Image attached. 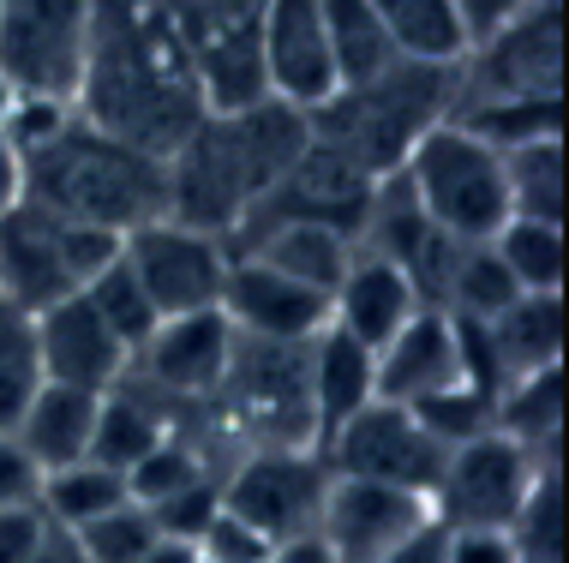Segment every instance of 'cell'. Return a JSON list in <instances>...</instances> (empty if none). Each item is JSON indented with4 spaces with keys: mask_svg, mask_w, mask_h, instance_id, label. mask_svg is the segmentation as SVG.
<instances>
[{
    "mask_svg": "<svg viewBox=\"0 0 569 563\" xmlns=\"http://www.w3.org/2000/svg\"><path fill=\"white\" fill-rule=\"evenodd\" d=\"M84 300H90V312H97L102 324H109L120 342H127V354H138V348H144V336L162 324L157 306H150V294L138 288V277L127 270V258H120V252L84 282Z\"/></svg>",
    "mask_w": 569,
    "mask_h": 563,
    "instance_id": "836d02e7",
    "label": "cell"
},
{
    "mask_svg": "<svg viewBox=\"0 0 569 563\" xmlns=\"http://www.w3.org/2000/svg\"><path fill=\"white\" fill-rule=\"evenodd\" d=\"M528 7V0H456V12H461V24H468V37L480 42V37H491L503 19H516V12Z\"/></svg>",
    "mask_w": 569,
    "mask_h": 563,
    "instance_id": "ab89813d",
    "label": "cell"
},
{
    "mask_svg": "<svg viewBox=\"0 0 569 563\" xmlns=\"http://www.w3.org/2000/svg\"><path fill=\"white\" fill-rule=\"evenodd\" d=\"M234 252L264 258L270 270H282V277L318 288V294L330 300V288L342 282V270L353 258V234H342V228H330V222H270V228H258L252 240H240Z\"/></svg>",
    "mask_w": 569,
    "mask_h": 563,
    "instance_id": "cb8c5ba5",
    "label": "cell"
},
{
    "mask_svg": "<svg viewBox=\"0 0 569 563\" xmlns=\"http://www.w3.org/2000/svg\"><path fill=\"white\" fill-rule=\"evenodd\" d=\"M162 12L192 60L210 114L264 102V60H258L264 0H162Z\"/></svg>",
    "mask_w": 569,
    "mask_h": 563,
    "instance_id": "ba28073f",
    "label": "cell"
},
{
    "mask_svg": "<svg viewBox=\"0 0 569 563\" xmlns=\"http://www.w3.org/2000/svg\"><path fill=\"white\" fill-rule=\"evenodd\" d=\"M318 12H325V37H330L342 90L372 84L390 67H402L396 49H390V37H383V19H378L372 0H318Z\"/></svg>",
    "mask_w": 569,
    "mask_h": 563,
    "instance_id": "83f0119b",
    "label": "cell"
},
{
    "mask_svg": "<svg viewBox=\"0 0 569 563\" xmlns=\"http://www.w3.org/2000/svg\"><path fill=\"white\" fill-rule=\"evenodd\" d=\"M24 204L49 210L60 222L97 228L127 240L132 228L168 217V169L162 157L97 132L84 114L54 127L37 150H24Z\"/></svg>",
    "mask_w": 569,
    "mask_h": 563,
    "instance_id": "3957f363",
    "label": "cell"
},
{
    "mask_svg": "<svg viewBox=\"0 0 569 563\" xmlns=\"http://www.w3.org/2000/svg\"><path fill=\"white\" fill-rule=\"evenodd\" d=\"M97 402L102 395L90 390H67V384H42L30 395V408L12 425V438L24 444V455L54 474V468H72V462H90V432H97Z\"/></svg>",
    "mask_w": 569,
    "mask_h": 563,
    "instance_id": "603a6c76",
    "label": "cell"
},
{
    "mask_svg": "<svg viewBox=\"0 0 569 563\" xmlns=\"http://www.w3.org/2000/svg\"><path fill=\"white\" fill-rule=\"evenodd\" d=\"M79 534V545H84V557L90 563H144L150 557V545H157L162 534H157V522H150L144 510L132 504H120V510H109V515H97V522H84V527H72Z\"/></svg>",
    "mask_w": 569,
    "mask_h": 563,
    "instance_id": "d590c367",
    "label": "cell"
},
{
    "mask_svg": "<svg viewBox=\"0 0 569 563\" xmlns=\"http://www.w3.org/2000/svg\"><path fill=\"white\" fill-rule=\"evenodd\" d=\"M42 390V360H37V324L19 306H0V432H12L30 395Z\"/></svg>",
    "mask_w": 569,
    "mask_h": 563,
    "instance_id": "e575fe53",
    "label": "cell"
},
{
    "mask_svg": "<svg viewBox=\"0 0 569 563\" xmlns=\"http://www.w3.org/2000/svg\"><path fill=\"white\" fill-rule=\"evenodd\" d=\"M72 109L97 132L162 162L210 114L162 0H97L90 54H84V79Z\"/></svg>",
    "mask_w": 569,
    "mask_h": 563,
    "instance_id": "6da1fadb",
    "label": "cell"
},
{
    "mask_svg": "<svg viewBox=\"0 0 569 563\" xmlns=\"http://www.w3.org/2000/svg\"><path fill=\"white\" fill-rule=\"evenodd\" d=\"M217 312L234 324V336H252V342H312L330 324V300L318 288L282 277L252 252H228Z\"/></svg>",
    "mask_w": 569,
    "mask_h": 563,
    "instance_id": "e0dca14e",
    "label": "cell"
},
{
    "mask_svg": "<svg viewBox=\"0 0 569 563\" xmlns=\"http://www.w3.org/2000/svg\"><path fill=\"white\" fill-rule=\"evenodd\" d=\"M120 258L138 277V288L150 294L157 318H187V312H210L222 300V277H228V240L187 228L174 217L144 222L120 240Z\"/></svg>",
    "mask_w": 569,
    "mask_h": 563,
    "instance_id": "7c38bea8",
    "label": "cell"
},
{
    "mask_svg": "<svg viewBox=\"0 0 569 563\" xmlns=\"http://www.w3.org/2000/svg\"><path fill=\"white\" fill-rule=\"evenodd\" d=\"M198 485H217V480H210L204 450H198L187 432H162V444L150 450L144 462L127 468V497L138 510H157V504H168V497H187V492H198Z\"/></svg>",
    "mask_w": 569,
    "mask_h": 563,
    "instance_id": "4dcf8cb0",
    "label": "cell"
},
{
    "mask_svg": "<svg viewBox=\"0 0 569 563\" xmlns=\"http://www.w3.org/2000/svg\"><path fill=\"white\" fill-rule=\"evenodd\" d=\"M318 455H325V468L342 480H378V485H402V492L432 497L450 450L426 432L413 408L366 402L360 414L342 420L325 444H318Z\"/></svg>",
    "mask_w": 569,
    "mask_h": 563,
    "instance_id": "8fae6325",
    "label": "cell"
},
{
    "mask_svg": "<svg viewBox=\"0 0 569 563\" xmlns=\"http://www.w3.org/2000/svg\"><path fill=\"white\" fill-rule=\"evenodd\" d=\"M7 109H12V90L0 84V127H7Z\"/></svg>",
    "mask_w": 569,
    "mask_h": 563,
    "instance_id": "f6af8a7d",
    "label": "cell"
},
{
    "mask_svg": "<svg viewBox=\"0 0 569 563\" xmlns=\"http://www.w3.org/2000/svg\"><path fill=\"white\" fill-rule=\"evenodd\" d=\"M37 360H42V384H67V390H90V395H109L120 378L132 372L127 342L90 312L84 294L60 300V306L37 312Z\"/></svg>",
    "mask_w": 569,
    "mask_h": 563,
    "instance_id": "ac0fdd59",
    "label": "cell"
},
{
    "mask_svg": "<svg viewBox=\"0 0 569 563\" xmlns=\"http://www.w3.org/2000/svg\"><path fill=\"white\" fill-rule=\"evenodd\" d=\"M270 563H336V557H330V545L318 540V527H312V534H295V540L276 545Z\"/></svg>",
    "mask_w": 569,
    "mask_h": 563,
    "instance_id": "b9f144b4",
    "label": "cell"
},
{
    "mask_svg": "<svg viewBox=\"0 0 569 563\" xmlns=\"http://www.w3.org/2000/svg\"><path fill=\"white\" fill-rule=\"evenodd\" d=\"M120 252L114 234H97V228L60 222L37 204H12L0 217V306L19 312H49L60 300L84 294V282L97 277L102 264Z\"/></svg>",
    "mask_w": 569,
    "mask_h": 563,
    "instance_id": "8992f818",
    "label": "cell"
},
{
    "mask_svg": "<svg viewBox=\"0 0 569 563\" xmlns=\"http://www.w3.org/2000/svg\"><path fill=\"white\" fill-rule=\"evenodd\" d=\"M19 198H24V162H19V150L0 139V217H7Z\"/></svg>",
    "mask_w": 569,
    "mask_h": 563,
    "instance_id": "7bdbcfd3",
    "label": "cell"
},
{
    "mask_svg": "<svg viewBox=\"0 0 569 563\" xmlns=\"http://www.w3.org/2000/svg\"><path fill=\"white\" fill-rule=\"evenodd\" d=\"M312 139L300 109L282 102H252L234 114H204L180 139V150L162 162L168 169V217L204 228L217 240H234L246 210L264 198L276 180L295 169V157Z\"/></svg>",
    "mask_w": 569,
    "mask_h": 563,
    "instance_id": "7a4b0ae2",
    "label": "cell"
},
{
    "mask_svg": "<svg viewBox=\"0 0 569 563\" xmlns=\"http://www.w3.org/2000/svg\"><path fill=\"white\" fill-rule=\"evenodd\" d=\"M503 157V192L510 217L528 222H563V139H528Z\"/></svg>",
    "mask_w": 569,
    "mask_h": 563,
    "instance_id": "f1b7e54d",
    "label": "cell"
},
{
    "mask_svg": "<svg viewBox=\"0 0 569 563\" xmlns=\"http://www.w3.org/2000/svg\"><path fill=\"white\" fill-rule=\"evenodd\" d=\"M450 109H456V67H390L372 84L336 90L325 109L306 114V127L366 180H383L402 169L408 150L438 120H450Z\"/></svg>",
    "mask_w": 569,
    "mask_h": 563,
    "instance_id": "277c9868",
    "label": "cell"
},
{
    "mask_svg": "<svg viewBox=\"0 0 569 563\" xmlns=\"http://www.w3.org/2000/svg\"><path fill=\"white\" fill-rule=\"evenodd\" d=\"M383 563H438V527H432V534H420L413 545H402L396 557H383Z\"/></svg>",
    "mask_w": 569,
    "mask_h": 563,
    "instance_id": "ee69618b",
    "label": "cell"
},
{
    "mask_svg": "<svg viewBox=\"0 0 569 563\" xmlns=\"http://www.w3.org/2000/svg\"><path fill=\"white\" fill-rule=\"evenodd\" d=\"M491 432H503L540 462H558L551 450H558V432H563V366L510 378L491 402Z\"/></svg>",
    "mask_w": 569,
    "mask_h": 563,
    "instance_id": "484cf974",
    "label": "cell"
},
{
    "mask_svg": "<svg viewBox=\"0 0 569 563\" xmlns=\"http://www.w3.org/2000/svg\"><path fill=\"white\" fill-rule=\"evenodd\" d=\"M372 7L402 67H461V54L473 49L456 0H372Z\"/></svg>",
    "mask_w": 569,
    "mask_h": 563,
    "instance_id": "d4e9b609",
    "label": "cell"
},
{
    "mask_svg": "<svg viewBox=\"0 0 569 563\" xmlns=\"http://www.w3.org/2000/svg\"><path fill=\"white\" fill-rule=\"evenodd\" d=\"M97 0H0V84L12 97L79 102Z\"/></svg>",
    "mask_w": 569,
    "mask_h": 563,
    "instance_id": "52a82bcc",
    "label": "cell"
},
{
    "mask_svg": "<svg viewBox=\"0 0 569 563\" xmlns=\"http://www.w3.org/2000/svg\"><path fill=\"white\" fill-rule=\"evenodd\" d=\"M30 563H90V557H84V545L72 527L42 522V540H37V552H30Z\"/></svg>",
    "mask_w": 569,
    "mask_h": 563,
    "instance_id": "60d3db41",
    "label": "cell"
},
{
    "mask_svg": "<svg viewBox=\"0 0 569 563\" xmlns=\"http://www.w3.org/2000/svg\"><path fill=\"white\" fill-rule=\"evenodd\" d=\"M42 468L24 455V444L12 432H0V510H24V504H37L42 510Z\"/></svg>",
    "mask_w": 569,
    "mask_h": 563,
    "instance_id": "74e56055",
    "label": "cell"
},
{
    "mask_svg": "<svg viewBox=\"0 0 569 563\" xmlns=\"http://www.w3.org/2000/svg\"><path fill=\"white\" fill-rule=\"evenodd\" d=\"M402 187L413 204L426 210V222L438 234H450L456 247H480L503 222H510V192H503V157L480 144L473 132H461L456 120H438L420 144L408 150Z\"/></svg>",
    "mask_w": 569,
    "mask_h": 563,
    "instance_id": "5b68a950",
    "label": "cell"
},
{
    "mask_svg": "<svg viewBox=\"0 0 569 563\" xmlns=\"http://www.w3.org/2000/svg\"><path fill=\"white\" fill-rule=\"evenodd\" d=\"M503 534H510V545H516V563H563V480H558V462L533 474L528 497H521L516 515L503 522Z\"/></svg>",
    "mask_w": 569,
    "mask_h": 563,
    "instance_id": "d6a6232c",
    "label": "cell"
},
{
    "mask_svg": "<svg viewBox=\"0 0 569 563\" xmlns=\"http://www.w3.org/2000/svg\"><path fill=\"white\" fill-rule=\"evenodd\" d=\"M258 60H264V97L282 102V109L312 114V109H325L336 90H342L318 0H264Z\"/></svg>",
    "mask_w": 569,
    "mask_h": 563,
    "instance_id": "2e32d148",
    "label": "cell"
},
{
    "mask_svg": "<svg viewBox=\"0 0 569 563\" xmlns=\"http://www.w3.org/2000/svg\"><path fill=\"white\" fill-rule=\"evenodd\" d=\"M432 504L402 485L378 480H342L330 474L325 510H318V540L330 545L336 563H383L420 534H432Z\"/></svg>",
    "mask_w": 569,
    "mask_h": 563,
    "instance_id": "9a60e30c",
    "label": "cell"
},
{
    "mask_svg": "<svg viewBox=\"0 0 569 563\" xmlns=\"http://www.w3.org/2000/svg\"><path fill=\"white\" fill-rule=\"evenodd\" d=\"M438 563H516L503 527H438Z\"/></svg>",
    "mask_w": 569,
    "mask_h": 563,
    "instance_id": "8d00e7d4",
    "label": "cell"
},
{
    "mask_svg": "<svg viewBox=\"0 0 569 563\" xmlns=\"http://www.w3.org/2000/svg\"><path fill=\"white\" fill-rule=\"evenodd\" d=\"M120 504H127V474H114L102 462H72L42 480V515L60 527H84Z\"/></svg>",
    "mask_w": 569,
    "mask_h": 563,
    "instance_id": "1f68e13d",
    "label": "cell"
},
{
    "mask_svg": "<svg viewBox=\"0 0 569 563\" xmlns=\"http://www.w3.org/2000/svg\"><path fill=\"white\" fill-rule=\"evenodd\" d=\"M420 306H426L420 288H413L402 270L390 264V258H372V252H360V247H353L342 282L330 288V324L342 330V336H353L360 348H372V354Z\"/></svg>",
    "mask_w": 569,
    "mask_h": 563,
    "instance_id": "ffe728a7",
    "label": "cell"
},
{
    "mask_svg": "<svg viewBox=\"0 0 569 563\" xmlns=\"http://www.w3.org/2000/svg\"><path fill=\"white\" fill-rule=\"evenodd\" d=\"M228 360H234V324L210 306L187 318H162L132 354V372L120 384H132L150 402H204L222 390Z\"/></svg>",
    "mask_w": 569,
    "mask_h": 563,
    "instance_id": "5bb4252c",
    "label": "cell"
},
{
    "mask_svg": "<svg viewBox=\"0 0 569 563\" xmlns=\"http://www.w3.org/2000/svg\"><path fill=\"white\" fill-rule=\"evenodd\" d=\"M563 79V19L558 7H521L491 37H480L456 67V109L461 102H546ZM450 109V114H456Z\"/></svg>",
    "mask_w": 569,
    "mask_h": 563,
    "instance_id": "9c48e42d",
    "label": "cell"
},
{
    "mask_svg": "<svg viewBox=\"0 0 569 563\" xmlns=\"http://www.w3.org/2000/svg\"><path fill=\"white\" fill-rule=\"evenodd\" d=\"M486 342H491L498 384L563 366V300L558 294H516L503 312L486 318Z\"/></svg>",
    "mask_w": 569,
    "mask_h": 563,
    "instance_id": "7402d4cb",
    "label": "cell"
},
{
    "mask_svg": "<svg viewBox=\"0 0 569 563\" xmlns=\"http://www.w3.org/2000/svg\"><path fill=\"white\" fill-rule=\"evenodd\" d=\"M330 492V468L312 444H282V450H246L234 474L217 485V504L246 522L258 540L282 545L295 534H312L318 510Z\"/></svg>",
    "mask_w": 569,
    "mask_h": 563,
    "instance_id": "30bf717a",
    "label": "cell"
},
{
    "mask_svg": "<svg viewBox=\"0 0 569 563\" xmlns=\"http://www.w3.org/2000/svg\"><path fill=\"white\" fill-rule=\"evenodd\" d=\"M372 372H378V402H396V408H420V402H432V395H443V390L468 384V378H461L450 312L420 306L372 354Z\"/></svg>",
    "mask_w": 569,
    "mask_h": 563,
    "instance_id": "d6986e66",
    "label": "cell"
},
{
    "mask_svg": "<svg viewBox=\"0 0 569 563\" xmlns=\"http://www.w3.org/2000/svg\"><path fill=\"white\" fill-rule=\"evenodd\" d=\"M540 468H551V462L510 444L503 432L468 438V444H456L443 455V474L432 485V497H426L432 522L438 527H503L516 515V504L528 497Z\"/></svg>",
    "mask_w": 569,
    "mask_h": 563,
    "instance_id": "4fadbf2b",
    "label": "cell"
},
{
    "mask_svg": "<svg viewBox=\"0 0 569 563\" xmlns=\"http://www.w3.org/2000/svg\"><path fill=\"white\" fill-rule=\"evenodd\" d=\"M533 7H558V0H533Z\"/></svg>",
    "mask_w": 569,
    "mask_h": 563,
    "instance_id": "bcb514c9",
    "label": "cell"
},
{
    "mask_svg": "<svg viewBox=\"0 0 569 563\" xmlns=\"http://www.w3.org/2000/svg\"><path fill=\"white\" fill-rule=\"evenodd\" d=\"M491 252L510 270V282L521 294H558L563 282V222H528L510 217L491 234Z\"/></svg>",
    "mask_w": 569,
    "mask_h": 563,
    "instance_id": "f546056e",
    "label": "cell"
},
{
    "mask_svg": "<svg viewBox=\"0 0 569 563\" xmlns=\"http://www.w3.org/2000/svg\"><path fill=\"white\" fill-rule=\"evenodd\" d=\"M42 515L37 504H24V510H0V563H30V552H37V540H42Z\"/></svg>",
    "mask_w": 569,
    "mask_h": 563,
    "instance_id": "f35d334b",
    "label": "cell"
},
{
    "mask_svg": "<svg viewBox=\"0 0 569 563\" xmlns=\"http://www.w3.org/2000/svg\"><path fill=\"white\" fill-rule=\"evenodd\" d=\"M366 402H378L372 348H360L353 336H342L336 324H325L312 342H306V408H312L318 444H325L342 420L360 414Z\"/></svg>",
    "mask_w": 569,
    "mask_h": 563,
    "instance_id": "44dd1931",
    "label": "cell"
},
{
    "mask_svg": "<svg viewBox=\"0 0 569 563\" xmlns=\"http://www.w3.org/2000/svg\"><path fill=\"white\" fill-rule=\"evenodd\" d=\"M162 432H174V425L162 420V408L150 402V395H138L132 384H114V390L97 402L90 462H102V468H114V474H127L132 462H144V455L162 444Z\"/></svg>",
    "mask_w": 569,
    "mask_h": 563,
    "instance_id": "4316f807",
    "label": "cell"
}]
</instances>
